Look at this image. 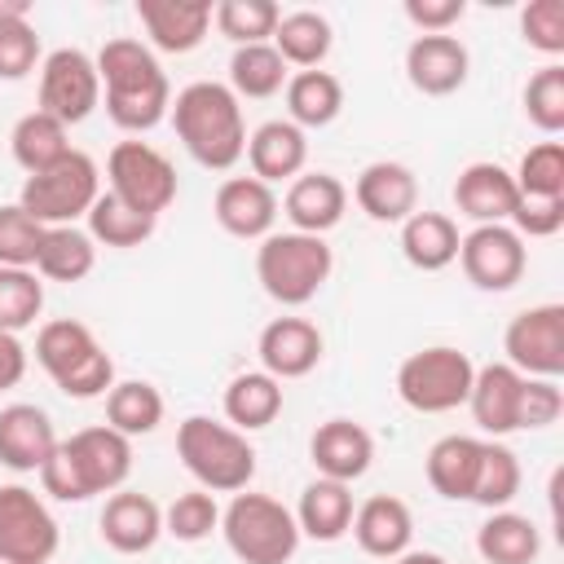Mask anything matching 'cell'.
<instances>
[{"mask_svg":"<svg viewBox=\"0 0 564 564\" xmlns=\"http://www.w3.org/2000/svg\"><path fill=\"white\" fill-rule=\"evenodd\" d=\"M128 471H132V441L97 423V427H79L75 436L57 441V449L40 467V485L57 502H88L97 494L123 489Z\"/></svg>","mask_w":564,"mask_h":564,"instance_id":"2","label":"cell"},{"mask_svg":"<svg viewBox=\"0 0 564 564\" xmlns=\"http://www.w3.org/2000/svg\"><path fill=\"white\" fill-rule=\"evenodd\" d=\"M458 264L480 291H511L529 269V247L511 225H476L458 242Z\"/></svg>","mask_w":564,"mask_h":564,"instance_id":"14","label":"cell"},{"mask_svg":"<svg viewBox=\"0 0 564 564\" xmlns=\"http://www.w3.org/2000/svg\"><path fill=\"white\" fill-rule=\"evenodd\" d=\"M524 115L546 137H555L564 128V66L560 62H546L542 70L529 75V84H524Z\"/></svg>","mask_w":564,"mask_h":564,"instance_id":"46","label":"cell"},{"mask_svg":"<svg viewBox=\"0 0 564 564\" xmlns=\"http://www.w3.org/2000/svg\"><path fill=\"white\" fill-rule=\"evenodd\" d=\"M0 564H26V560H18V555H9V551H0Z\"/></svg>","mask_w":564,"mask_h":564,"instance_id":"54","label":"cell"},{"mask_svg":"<svg viewBox=\"0 0 564 564\" xmlns=\"http://www.w3.org/2000/svg\"><path fill=\"white\" fill-rule=\"evenodd\" d=\"M352 538L375 560H397L414 542V516L397 494H375L352 511Z\"/></svg>","mask_w":564,"mask_h":564,"instance_id":"25","label":"cell"},{"mask_svg":"<svg viewBox=\"0 0 564 564\" xmlns=\"http://www.w3.org/2000/svg\"><path fill=\"white\" fill-rule=\"evenodd\" d=\"M392 564H449V560L436 555V551H405V555H397Z\"/></svg>","mask_w":564,"mask_h":564,"instance_id":"53","label":"cell"},{"mask_svg":"<svg viewBox=\"0 0 564 564\" xmlns=\"http://www.w3.org/2000/svg\"><path fill=\"white\" fill-rule=\"evenodd\" d=\"M247 163H251V176L264 185L295 181L308 163V137L291 119H269L247 137Z\"/></svg>","mask_w":564,"mask_h":564,"instance_id":"27","label":"cell"},{"mask_svg":"<svg viewBox=\"0 0 564 564\" xmlns=\"http://www.w3.org/2000/svg\"><path fill=\"white\" fill-rule=\"evenodd\" d=\"M454 207H458V216H467L476 225H511V216L520 207L516 176L502 163L476 159L454 181Z\"/></svg>","mask_w":564,"mask_h":564,"instance_id":"15","label":"cell"},{"mask_svg":"<svg viewBox=\"0 0 564 564\" xmlns=\"http://www.w3.org/2000/svg\"><path fill=\"white\" fill-rule=\"evenodd\" d=\"M88 238L101 242V247H115V251H128V247H141L150 234H154V216H141L132 212L128 203H119L110 189L97 194V203L88 207Z\"/></svg>","mask_w":564,"mask_h":564,"instance_id":"39","label":"cell"},{"mask_svg":"<svg viewBox=\"0 0 564 564\" xmlns=\"http://www.w3.org/2000/svg\"><path fill=\"white\" fill-rule=\"evenodd\" d=\"M542 551V533L529 516L520 511H489L485 524L476 529V555L485 564H533Z\"/></svg>","mask_w":564,"mask_h":564,"instance_id":"31","label":"cell"},{"mask_svg":"<svg viewBox=\"0 0 564 564\" xmlns=\"http://www.w3.org/2000/svg\"><path fill=\"white\" fill-rule=\"evenodd\" d=\"M220 529V507L216 494L207 489H185L163 507V533H172L176 542H203Z\"/></svg>","mask_w":564,"mask_h":564,"instance_id":"45","label":"cell"},{"mask_svg":"<svg viewBox=\"0 0 564 564\" xmlns=\"http://www.w3.org/2000/svg\"><path fill=\"white\" fill-rule=\"evenodd\" d=\"M476 366L463 348L449 344H432L410 352L397 366V397L414 410V414H449L458 405H467Z\"/></svg>","mask_w":564,"mask_h":564,"instance_id":"9","label":"cell"},{"mask_svg":"<svg viewBox=\"0 0 564 564\" xmlns=\"http://www.w3.org/2000/svg\"><path fill=\"white\" fill-rule=\"evenodd\" d=\"M44 308V282L35 269H9L0 264V330L18 335L26 326H35Z\"/></svg>","mask_w":564,"mask_h":564,"instance_id":"43","label":"cell"},{"mask_svg":"<svg viewBox=\"0 0 564 564\" xmlns=\"http://www.w3.org/2000/svg\"><path fill=\"white\" fill-rule=\"evenodd\" d=\"M467 13V0H405V18L419 26V35H449Z\"/></svg>","mask_w":564,"mask_h":564,"instance_id":"51","label":"cell"},{"mask_svg":"<svg viewBox=\"0 0 564 564\" xmlns=\"http://www.w3.org/2000/svg\"><path fill=\"white\" fill-rule=\"evenodd\" d=\"M97 106H101L97 62L84 48H53L40 62V106L35 110H44L70 128V123H84Z\"/></svg>","mask_w":564,"mask_h":564,"instance_id":"12","label":"cell"},{"mask_svg":"<svg viewBox=\"0 0 564 564\" xmlns=\"http://www.w3.org/2000/svg\"><path fill=\"white\" fill-rule=\"evenodd\" d=\"M511 229L520 238H551L564 229V198H520Z\"/></svg>","mask_w":564,"mask_h":564,"instance_id":"50","label":"cell"},{"mask_svg":"<svg viewBox=\"0 0 564 564\" xmlns=\"http://www.w3.org/2000/svg\"><path fill=\"white\" fill-rule=\"evenodd\" d=\"M511 176L520 198H564V145L560 141L529 145Z\"/></svg>","mask_w":564,"mask_h":564,"instance_id":"44","label":"cell"},{"mask_svg":"<svg viewBox=\"0 0 564 564\" xmlns=\"http://www.w3.org/2000/svg\"><path fill=\"white\" fill-rule=\"evenodd\" d=\"M172 128L189 159L212 172H229L247 154V119L242 101L229 93V84L194 79L172 97Z\"/></svg>","mask_w":564,"mask_h":564,"instance_id":"3","label":"cell"},{"mask_svg":"<svg viewBox=\"0 0 564 564\" xmlns=\"http://www.w3.org/2000/svg\"><path fill=\"white\" fill-rule=\"evenodd\" d=\"M101 542L119 555H145L163 538V507L150 494L137 489H115L97 516Z\"/></svg>","mask_w":564,"mask_h":564,"instance_id":"16","label":"cell"},{"mask_svg":"<svg viewBox=\"0 0 564 564\" xmlns=\"http://www.w3.org/2000/svg\"><path fill=\"white\" fill-rule=\"evenodd\" d=\"M282 9L273 0H220L212 9V22L225 40H234V48L242 44H269L278 31Z\"/></svg>","mask_w":564,"mask_h":564,"instance_id":"41","label":"cell"},{"mask_svg":"<svg viewBox=\"0 0 564 564\" xmlns=\"http://www.w3.org/2000/svg\"><path fill=\"white\" fill-rule=\"evenodd\" d=\"M520 35L529 48L560 57L564 53V0H529L520 9Z\"/></svg>","mask_w":564,"mask_h":564,"instance_id":"48","label":"cell"},{"mask_svg":"<svg viewBox=\"0 0 564 564\" xmlns=\"http://www.w3.org/2000/svg\"><path fill=\"white\" fill-rule=\"evenodd\" d=\"M97 62V79L106 93V115L115 119V128L123 132H150L167 119L172 110V84L154 57L150 44L132 40V35H115L101 44Z\"/></svg>","mask_w":564,"mask_h":564,"instance_id":"1","label":"cell"},{"mask_svg":"<svg viewBox=\"0 0 564 564\" xmlns=\"http://www.w3.org/2000/svg\"><path fill=\"white\" fill-rule=\"evenodd\" d=\"M97 264V242L79 225H53L40 238L35 251V273L48 282H84Z\"/></svg>","mask_w":564,"mask_h":564,"instance_id":"34","label":"cell"},{"mask_svg":"<svg viewBox=\"0 0 564 564\" xmlns=\"http://www.w3.org/2000/svg\"><path fill=\"white\" fill-rule=\"evenodd\" d=\"M282 414V383L264 370H242L225 388V419L238 432H260Z\"/></svg>","mask_w":564,"mask_h":564,"instance_id":"35","label":"cell"},{"mask_svg":"<svg viewBox=\"0 0 564 564\" xmlns=\"http://www.w3.org/2000/svg\"><path fill=\"white\" fill-rule=\"evenodd\" d=\"M308 458H313L317 476L352 485L375 463V436L352 419H326L308 441Z\"/></svg>","mask_w":564,"mask_h":564,"instance_id":"22","label":"cell"},{"mask_svg":"<svg viewBox=\"0 0 564 564\" xmlns=\"http://www.w3.org/2000/svg\"><path fill=\"white\" fill-rule=\"evenodd\" d=\"M322 330L308 322V317H273L260 339H256V352H260V370L273 375L278 383L282 379H304L308 370H317L322 361Z\"/></svg>","mask_w":564,"mask_h":564,"instance_id":"18","label":"cell"},{"mask_svg":"<svg viewBox=\"0 0 564 564\" xmlns=\"http://www.w3.org/2000/svg\"><path fill=\"white\" fill-rule=\"evenodd\" d=\"M62 529L44 498L26 485H0V551L26 560V564H48L57 555Z\"/></svg>","mask_w":564,"mask_h":564,"instance_id":"13","label":"cell"},{"mask_svg":"<svg viewBox=\"0 0 564 564\" xmlns=\"http://www.w3.org/2000/svg\"><path fill=\"white\" fill-rule=\"evenodd\" d=\"M97 194H101V167L93 163V154L70 150L53 167H44V172L22 181L18 207L31 220H40L44 229H53V225H75L79 216H88Z\"/></svg>","mask_w":564,"mask_h":564,"instance_id":"8","label":"cell"},{"mask_svg":"<svg viewBox=\"0 0 564 564\" xmlns=\"http://www.w3.org/2000/svg\"><path fill=\"white\" fill-rule=\"evenodd\" d=\"M220 533L242 564H291L300 551V524L291 507L251 489L229 498V507L220 511Z\"/></svg>","mask_w":564,"mask_h":564,"instance_id":"7","label":"cell"},{"mask_svg":"<svg viewBox=\"0 0 564 564\" xmlns=\"http://www.w3.org/2000/svg\"><path fill=\"white\" fill-rule=\"evenodd\" d=\"M163 423V392L145 379H123L106 392V427L132 436H150Z\"/></svg>","mask_w":564,"mask_h":564,"instance_id":"38","label":"cell"},{"mask_svg":"<svg viewBox=\"0 0 564 564\" xmlns=\"http://www.w3.org/2000/svg\"><path fill=\"white\" fill-rule=\"evenodd\" d=\"M480 436H463V432H449L441 436L427 458H423V471H427V485L449 498V502H471V485H476V467H480Z\"/></svg>","mask_w":564,"mask_h":564,"instance_id":"29","label":"cell"},{"mask_svg":"<svg viewBox=\"0 0 564 564\" xmlns=\"http://www.w3.org/2000/svg\"><path fill=\"white\" fill-rule=\"evenodd\" d=\"M286 79H291V66L278 57L273 44H242L229 57V93L238 101L242 97H251V101L278 97L286 88Z\"/></svg>","mask_w":564,"mask_h":564,"instance_id":"37","label":"cell"},{"mask_svg":"<svg viewBox=\"0 0 564 564\" xmlns=\"http://www.w3.org/2000/svg\"><path fill=\"white\" fill-rule=\"evenodd\" d=\"M282 212L291 220L295 234H326L344 220L348 212V189L339 176L330 172H300L291 185H286V198H282Z\"/></svg>","mask_w":564,"mask_h":564,"instance_id":"24","label":"cell"},{"mask_svg":"<svg viewBox=\"0 0 564 564\" xmlns=\"http://www.w3.org/2000/svg\"><path fill=\"white\" fill-rule=\"evenodd\" d=\"M57 449V432L48 410L31 401H13L0 410V463L9 471H40Z\"/></svg>","mask_w":564,"mask_h":564,"instance_id":"23","label":"cell"},{"mask_svg":"<svg viewBox=\"0 0 564 564\" xmlns=\"http://www.w3.org/2000/svg\"><path fill=\"white\" fill-rule=\"evenodd\" d=\"M216 225L242 242H260L273 234V220H278V194L273 185L256 181V176H229L220 181L216 189Z\"/></svg>","mask_w":564,"mask_h":564,"instance_id":"20","label":"cell"},{"mask_svg":"<svg viewBox=\"0 0 564 564\" xmlns=\"http://www.w3.org/2000/svg\"><path fill=\"white\" fill-rule=\"evenodd\" d=\"M176 458L207 494H242L256 476V445L247 432L207 414H189L176 427Z\"/></svg>","mask_w":564,"mask_h":564,"instance_id":"4","label":"cell"},{"mask_svg":"<svg viewBox=\"0 0 564 564\" xmlns=\"http://www.w3.org/2000/svg\"><path fill=\"white\" fill-rule=\"evenodd\" d=\"M40 62V35L26 22V4H0V79H26Z\"/></svg>","mask_w":564,"mask_h":564,"instance_id":"42","label":"cell"},{"mask_svg":"<svg viewBox=\"0 0 564 564\" xmlns=\"http://www.w3.org/2000/svg\"><path fill=\"white\" fill-rule=\"evenodd\" d=\"M560 414H564V388H560V379H524V397H520V432L551 427Z\"/></svg>","mask_w":564,"mask_h":564,"instance_id":"49","label":"cell"},{"mask_svg":"<svg viewBox=\"0 0 564 564\" xmlns=\"http://www.w3.org/2000/svg\"><path fill=\"white\" fill-rule=\"evenodd\" d=\"M352 489L344 480H308L300 502H295V524H300V538H313V542H339L348 529H352Z\"/></svg>","mask_w":564,"mask_h":564,"instance_id":"28","label":"cell"},{"mask_svg":"<svg viewBox=\"0 0 564 564\" xmlns=\"http://www.w3.org/2000/svg\"><path fill=\"white\" fill-rule=\"evenodd\" d=\"M458 242H463V234H458L454 216H445V212H414L401 220V256L423 273L449 269L458 260Z\"/></svg>","mask_w":564,"mask_h":564,"instance_id":"30","label":"cell"},{"mask_svg":"<svg viewBox=\"0 0 564 564\" xmlns=\"http://www.w3.org/2000/svg\"><path fill=\"white\" fill-rule=\"evenodd\" d=\"M520 397H524V375L511 370L507 361H489L471 379L467 410L485 436H511L520 432Z\"/></svg>","mask_w":564,"mask_h":564,"instance_id":"21","label":"cell"},{"mask_svg":"<svg viewBox=\"0 0 564 564\" xmlns=\"http://www.w3.org/2000/svg\"><path fill=\"white\" fill-rule=\"evenodd\" d=\"M507 366L524 379H560L564 375V304L520 308L502 330Z\"/></svg>","mask_w":564,"mask_h":564,"instance_id":"11","label":"cell"},{"mask_svg":"<svg viewBox=\"0 0 564 564\" xmlns=\"http://www.w3.org/2000/svg\"><path fill=\"white\" fill-rule=\"evenodd\" d=\"M516 494H520V458L502 441H485L476 485H471V502H480L485 511H502V507H511Z\"/></svg>","mask_w":564,"mask_h":564,"instance_id":"40","label":"cell"},{"mask_svg":"<svg viewBox=\"0 0 564 564\" xmlns=\"http://www.w3.org/2000/svg\"><path fill=\"white\" fill-rule=\"evenodd\" d=\"M286 119L304 132V128H326L339 119L344 110V84L330 70H295L286 79Z\"/></svg>","mask_w":564,"mask_h":564,"instance_id":"33","label":"cell"},{"mask_svg":"<svg viewBox=\"0 0 564 564\" xmlns=\"http://www.w3.org/2000/svg\"><path fill=\"white\" fill-rule=\"evenodd\" d=\"M35 361L57 383V392H66L75 401H93V397H106L115 388V361H110V352L75 317H53V322L40 326V335H35Z\"/></svg>","mask_w":564,"mask_h":564,"instance_id":"5","label":"cell"},{"mask_svg":"<svg viewBox=\"0 0 564 564\" xmlns=\"http://www.w3.org/2000/svg\"><path fill=\"white\" fill-rule=\"evenodd\" d=\"M471 53L458 35H414L405 48V79L423 97H449L467 84Z\"/></svg>","mask_w":564,"mask_h":564,"instance_id":"17","label":"cell"},{"mask_svg":"<svg viewBox=\"0 0 564 564\" xmlns=\"http://www.w3.org/2000/svg\"><path fill=\"white\" fill-rule=\"evenodd\" d=\"M44 225L31 220L18 203L0 207V264L9 269H35V251H40Z\"/></svg>","mask_w":564,"mask_h":564,"instance_id":"47","label":"cell"},{"mask_svg":"<svg viewBox=\"0 0 564 564\" xmlns=\"http://www.w3.org/2000/svg\"><path fill=\"white\" fill-rule=\"evenodd\" d=\"M352 198L357 207L379 220V225H401L405 216L419 212V181L405 163L397 159H379V163H366L352 181Z\"/></svg>","mask_w":564,"mask_h":564,"instance_id":"19","label":"cell"},{"mask_svg":"<svg viewBox=\"0 0 564 564\" xmlns=\"http://www.w3.org/2000/svg\"><path fill=\"white\" fill-rule=\"evenodd\" d=\"M330 269H335V251L317 234L286 229V234L260 238V247H256V278L264 286V295L278 300L282 308L308 304L326 286Z\"/></svg>","mask_w":564,"mask_h":564,"instance_id":"6","label":"cell"},{"mask_svg":"<svg viewBox=\"0 0 564 564\" xmlns=\"http://www.w3.org/2000/svg\"><path fill=\"white\" fill-rule=\"evenodd\" d=\"M137 18L159 53H194L212 26V4L189 0H137Z\"/></svg>","mask_w":564,"mask_h":564,"instance_id":"26","label":"cell"},{"mask_svg":"<svg viewBox=\"0 0 564 564\" xmlns=\"http://www.w3.org/2000/svg\"><path fill=\"white\" fill-rule=\"evenodd\" d=\"M106 181H110V194L119 203H128L132 212L141 216H154L167 212L176 203V167L163 150H154L150 141H119L110 154H106Z\"/></svg>","mask_w":564,"mask_h":564,"instance_id":"10","label":"cell"},{"mask_svg":"<svg viewBox=\"0 0 564 564\" xmlns=\"http://www.w3.org/2000/svg\"><path fill=\"white\" fill-rule=\"evenodd\" d=\"M66 123L62 119H53V115H44V110H31V115H22L18 123H13V132H9V150H13V163L26 172V176H35V172H44V167H53L57 159H66L75 145L66 141Z\"/></svg>","mask_w":564,"mask_h":564,"instance_id":"36","label":"cell"},{"mask_svg":"<svg viewBox=\"0 0 564 564\" xmlns=\"http://www.w3.org/2000/svg\"><path fill=\"white\" fill-rule=\"evenodd\" d=\"M22 375H26V348H22L18 335H4L0 330V392L18 388Z\"/></svg>","mask_w":564,"mask_h":564,"instance_id":"52","label":"cell"},{"mask_svg":"<svg viewBox=\"0 0 564 564\" xmlns=\"http://www.w3.org/2000/svg\"><path fill=\"white\" fill-rule=\"evenodd\" d=\"M269 44L278 48V57H282L286 66L317 70V66L330 57L335 31H330L326 13H317V9H295V13H282V18H278V31H273Z\"/></svg>","mask_w":564,"mask_h":564,"instance_id":"32","label":"cell"}]
</instances>
